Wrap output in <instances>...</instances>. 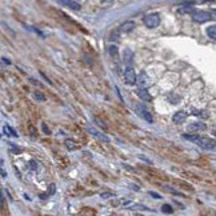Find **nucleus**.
<instances>
[{"label": "nucleus", "instance_id": "f257e3e1", "mask_svg": "<svg viewBox=\"0 0 216 216\" xmlns=\"http://www.w3.org/2000/svg\"><path fill=\"white\" fill-rule=\"evenodd\" d=\"M184 139L191 140L195 144H198L200 148L203 149H215L216 148V140L215 139H211V138H205V136H199V135H183Z\"/></svg>", "mask_w": 216, "mask_h": 216}, {"label": "nucleus", "instance_id": "f03ea898", "mask_svg": "<svg viewBox=\"0 0 216 216\" xmlns=\"http://www.w3.org/2000/svg\"><path fill=\"white\" fill-rule=\"evenodd\" d=\"M191 18H192V20L196 23H205V22H208L209 19H212L211 12L202 11V9H195V11H192L191 12Z\"/></svg>", "mask_w": 216, "mask_h": 216}, {"label": "nucleus", "instance_id": "7ed1b4c3", "mask_svg": "<svg viewBox=\"0 0 216 216\" xmlns=\"http://www.w3.org/2000/svg\"><path fill=\"white\" fill-rule=\"evenodd\" d=\"M144 24L148 28H156L160 24V15L159 13H149L144 18Z\"/></svg>", "mask_w": 216, "mask_h": 216}, {"label": "nucleus", "instance_id": "20e7f679", "mask_svg": "<svg viewBox=\"0 0 216 216\" xmlns=\"http://www.w3.org/2000/svg\"><path fill=\"white\" fill-rule=\"evenodd\" d=\"M135 111H136L140 116H142L145 122H148V123H153V118H152V115L149 113V111L147 108L144 107L143 104H135Z\"/></svg>", "mask_w": 216, "mask_h": 216}, {"label": "nucleus", "instance_id": "39448f33", "mask_svg": "<svg viewBox=\"0 0 216 216\" xmlns=\"http://www.w3.org/2000/svg\"><path fill=\"white\" fill-rule=\"evenodd\" d=\"M124 79H125V83H127L128 85H133L135 83H138L136 72H135V69L131 66H128L127 68H125V71H124Z\"/></svg>", "mask_w": 216, "mask_h": 216}, {"label": "nucleus", "instance_id": "423d86ee", "mask_svg": "<svg viewBox=\"0 0 216 216\" xmlns=\"http://www.w3.org/2000/svg\"><path fill=\"white\" fill-rule=\"evenodd\" d=\"M138 84L140 85V88L142 89H145L148 87V85L151 84V80L148 78V75L145 73V72H142L139 75V78H138Z\"/></svg>", "mask_w": 216, "mask_h": 216}, {"label": "nucleus", "instance_id": "0eeeda50", "mask_svg": "<svg viewBox=\"0 0 216 216\" xmlns=\"http://www.w3.org/2000/svg\"><path fill=\"white\" fill-rule=\"evenodd\" d=\"M205 129H207V127L203 123H191L188 125V131L191 132H202V131H205Z\"/></svg>", "mask_w": 216, "mask_h": 216}, {"label": "nucleus", "instance_id": "6e6552de", "mask_svg": "<svg viewBox=\"0 0 216 216\" xmlns=\"http://www.w3.org/2000/svg\"><path fill=\"white\" fill-rule=\"evenodd\" d=\"M185 119H187V112H184V111H178V112L172 116L173 123H176V124H182V123H184V122H185Z\"/></svg>", "mask_w": 216, "mask_h": 216}, {"label": "nucleus", "instance_id": "1a4fd4ad", "mask_svg": "<svg viewBox=\"0 0 216 216\" xmlns=\"http://www.w3.org/2000/svg\"><path fill=\"white\" fill-rule=\"evenodd\" d=\"M87 131H88L89 133H91V135H93L95 138H98L99 140H102V142H105V143H108V142H109V139H108L107 136H105V135L100 133V132H99V131H96V129H95V128H91V127H89V128H87Z\"/></svg>", "mask_w": 216, "mask_h": 216}, {"label": "nucleus", "instance_id": "9d476101", "mask_svg": "<svg viewBox=\"0 0 216 216\" xmlns=\"http://www.w3.org/2000/svg\"><path fill=\"white\" fill-rule=\"evenodd\" d=\"M133 28H135V23L133 22H125V23H123L122 26L119 27V31L122 33H127V32H131Z\"/></svg>", "mask_w": 216, "mask_h": 216}, {"label": "nucleus", "instance_id": "9b49d317", "mask_svg": "<svg viewBox=\"0 0 216 216\" xmlns=\"http://www.w3.org/2000/svg\"><path fill=\"white\" fill-rule=\"evenodd\" d=\"M59 4H62V6H67L68 8H71V9H80V3H78V2H73V0H60L59 2Z\"/></svg>", "mask_w": 216, "mask_h": 216}, {"label": "nucleus", "instance_id": "f8f14e48", "mask_svg": "<svg viewBox=\"0 0 216 216\" xmlns=\"http://www.w3.org/2000/svg\"><path fill=\"white\" fill-rule=\"evenodd\" d=\"M138 96L142 100H144V102H151V100H152V96L148 93L147 89H142V88L138 89Z\"/></svg>", "mask_w": 216, "mask_h": 216}, {"label": "nucleus", "instance_id": "ddd939ff", "mask_svg": "<svg viewBox=\"0 0 216 216\" xmlns=\"http://www.w3.org/2000/svg\"><path fill=\"white\" fill-rule=\"evenodd\" d=\"M207 35L209 36V39L216 40V26H209L207 28Z\"/></svg>", "mask_w": 216, "mask_h": 216}, {"label": "nucleus", "instance_id": "4468645a", "mask_svg": "<svg viewBox=\"0 0 216 216\" xmlns=\"http://www.w3.org/2000/svg\"><path fill=\"white\" fill-rule=\"evenodd\" d=\"M132 58H133V53H132L131 49H127V51H124V62L125 63L129 64V63L132 62Z\"/></svg>", "mask_w": 216, "mask_h": 216}, {"label": "nucleus", "instance_id": "2eb2a0df", "mask_svg": "<svg viewBox=\"0 0 216 216\" xmlns=\"http://www.w3.org/2000/svg\"><path fill=\"white\" fill-rule=\"evenodd\" d=\"M4 132H6V133L8 135V136H15V138L18 136V133L15 132L13 129H12L11 127H9V125H4Z\"/></svg>", "mask_w": 216, "mask_h": 216}, {"label": "nucleus", "instance_id": "dca6fc26", "mask_svg": "<svg viewBox=\"0 0 216 216\" xmlns=\"http://www.w3.org/2000/svg\"><path fill=\"white\" fill-rule=\"evenodd\" d=\"M64 144H66L67 145V148L68 149H75V148H76V143H75V140H71V139H67L66 140V142H64Z\"/></svg>", "mask_w": 216, "mask_h": 216}, {"label": "nucleus", "instance_id": "f3484780", "mask_svg": "<svg viewBox=\"0 0 216 216\" xmlns=\"http://www.w3.org/2000/svg\"><path fill=\"white\" fill-rule=\"evenodd\" d=\"M129 209H140V211H151L148 207H145V205H140V204H135V205H131Z\"/></svg>", "mask_w": 216, "mask_h": 216}, {"label": "nucleus", "instance_id": "a211bd4d", "mask_svg": "<svg viewBox=\"0 0 216 216\" xmlns=\"http://www.w3.org/2000/svg\"><path fill=\"white\" fill-rule=\"evenodd\" d=\"M162 211H163L164 213H168V215L173 212V209H172V207H171L169 204H164V205H162Z\"/></svg>", "mask_w": 216, "mask_h": 216}, {"label": "nucleus", "instance_id": "6ab92c4d", "mask_svg": "<svg viewBox=\"0 0 216 216\" xmlns=\"http://www.w3.org/2000/svg\"><path fill=\"white\" fill-rule=\"evenodd\" d=\"M192 112L195 116H203V118H208V115L205 111H200V109H192Z\"/></svg>", "mask_w": 216, "mask_h": 216}, {"label": "nucleus", "instance_id": "aec40b11", "mask_svg": "<svg viewBox=\"0 0 216 216\" xmlns=\"http://www.w3.org/2000/svg\"><path fill=\"white\" fill-rule=\"evenodd\" d=\"M108 53L111 55V56H116V55H118V47L116 46L108 47Z\"/></svg>", "mask_w": 216, "mask_h": 216}, {"label": "nucleus", "instance_id": "412c9836", "mask_svg": "<svg viewBox=\"0 0 216 216\" xmlns=\"http://www.w3.org/2000/svg\"><path fill=\"white\" fill-rule=\"evenodd\" d=\"M35 98H36L38 100H42V102H44V100H46V98H44L42 93H39V92H35Z\"/></svg>", "mask_w": 216, "mask_h": 216}, {"label": "nucleus", "instance_id": "4be33fe9", "mask_svg": "<svg viewBox=\"0 0 216 216\" xmlns=\"http://www.w3.org/2000/svg\"><path fill=\"white\" fill-rule=\"evenodd\" d=\"M55 193V184H51V187L48 189V195H53Z\"/></svg>", "mask_w": 216, "mask_h": 216}, {"label": "nucleus", "instance_id": "5701e85b", "mask_svg": "<svg viewBox=\"0 0 216 216\" xmlns=\"http://www.w3.org/2000/svg\"><path fill=\"white\" fill-rule=\"evenodd\" d=\"M151 196H153V198H156V199H162V196H160L159 193H155V192H149Z\"/></svg>", "mask_w": 216, "mask_h": 216}, {"label": "nucleus", "instance_id": "b1692460", "mask_svg": "<svg viewBox=\"0 0 216 216\" xmlns=\"http://www.w3.org/2000/svg\"><path fill=\"white\" fill-rule=\"evenodd\" d=\"M211 16H212V19H216V9H212V11H211Z\"/></svg>", "mask_w": 216, "mask_h": 216}, {"label": "nucleus", "instance_id": "393cba45", "mask_svg": "<svg viewBox=\"0 0 216 216\" xmlns=\"http://www.w3.org/2000/svg\"><path fill=\"white\" fill-rule=\"evenodd\" d=\"M108 196H112L111 193H102V198H108Z\"/></svg>", "mask_w": 216, "mask_h": 216}, {"label": "nucleus", "instance_id": "a878e982", "mask_svg": "<svg viewBox=\"0 0 216 216\" xmlns=\"http://www.w3.org/2000/svg\"><path fill=\"white\" fill-rule=\"evenodd\" d=\"M31 165H32V169H36V163H35V162H31Z\"/></svg>", "mask_w": 216, "mask_h": 216}, {"label": "nucleus", "instance_id": "bb28decb", "mask_svg": "<svg viewBox=\"0 0 216 216\" xmlns=\"http://www.w3.org/2000/svg\"><path fill=\"white\" fill-rule=\"evenodd\" d=\"M43 129H44V132H46V133H49L48 129H47V127H46V124H43Z\"/></svg>", "mask_w": 216, "mask_h": 216}, {"label": "nucleus", "instance_id": "cd10ccee", "mask_svg": "<svg viewBox=\"0 0 216 216\" xmlns=\"http://www.w3.org/2000/svg\"><path fill=\"white\" fill-rule=\"evenodd\" d=\"M3 62H4V63H7V64H9V60L6 59V58H3Z\"/></svg>", "mask_w": 216, "mask_h": 216}, {"label": "nucleus", "instance_id": "c85d7f7f", "mask_svg": "<svg viewBox=\"0 0 216 216\" xmlns=\"http://www.w3.org/2000/svg\"><path fill=\"white\" fill-rule=\"evenodd\" d=\"M213 133H215V135H216V129H215V131H213Z\"/></svg>", "mask_w": 216, "mask_h": 216}]
</instances>
